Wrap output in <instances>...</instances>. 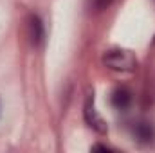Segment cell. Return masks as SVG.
<instances>
[{"mask_svg": "<svg viewBox=\"0 0 155 153\" xmlns=\"http://www.w3.org/2000/svg\"><path fill=\"white\" fill-rule=\"evenodd\" d=\"M92 150H94V151H114V148H110V146H105V144H96Z\"/></svg>", "mask_w": 155, "mask_h": 153, "instance_id": "52a82bcc", "label": "cell"}, {"mask_svg": "<svg viewBox=\"0 0 155 153\" xmlns=\"http://www.w3.org/2000/svg\"><path fill=\"white\" fill-rule=\"evenodd\" d=\"M83 115H85V121L90 128H94L96 132L99 133H105L107 132V122L103 121V117L97 114L96 110V105H94V96H88L87 101H85V106H83Z\"/></svg>", "mask_w": 155, "mask_h": 153, "instance_id": "7a4b0ae2", "label": "cell"}, {"mask_svg": "<svg viewBox=\"0 0 155 153\" xmlns=\"http://www.w3.org/2000/svg\"><path fill=\"white\" fill-rule=\"evenodd\" d=\"M27 38L33 47H40L45 40L43 22L40 20L38 15H29V18H27Z\"/></svg>", "mask_w": 155, "mask_h": 153, "instance_id": "3957f363", "label": "cell"}, {"mask_svg": "<svg viewBox=\"0 0 155 153\" xmlns=\"http://www.w3.org/2000/svg\"><path fill=\"white\" fill-rule=\"evenodd\" d=\"M110 103L117 110H126L132 105V92L126 86H117L110 96Z\"/></svg>", "mask_w": 155, "mask_h": 153, "instance_id": "277c9868", "label": "cell"}, {"mask_svg": "<svg viewBox=\"0 0 155 153\" xmlns=\"http://www.w3.org/2000/svg\"><path fill=\"white\" fill-rule=\"evenodd\" d=\"M132 133H134V137L137 139V141H141V142H150L152 139H153V128L148 124V122H134V126H132Z\"/></svg>", "mask_w": 155, "mask_h": 153, "instance_id": "5b68a950", "label": "cell"}, {"mask_svg": "<svg viewBox=\"0 0 155 153\" xmlns=\"http://www.w3.org/2000/svg\"><path fill=\"white\" fill-rule=\"evenodd\" d=\"M103 65L116 72H132L137 67V58L132 50L110 49L103 54Z\"/></svg>", "mask_w": 155, "mask_h": 153, "instance_id": "6da1fadb", "label": "cell"}, {"mask_svg": "<svg viewBox=\"0 0 155 153\" xmlns=\"http://www.w3.org/2000/svg\"><path fill=\"white\" fill-rule=\"evenodd\" d=\"M112 2H114V0H88V5H90L92 11L99 13V11H105Z\"/></svg>", "mask_w": 155, "mask_h": 153, "instance_id": "8992f818", "label": "cell"}]
</instances>
